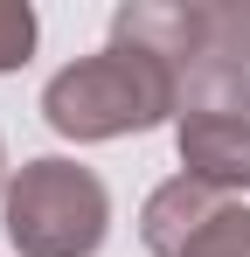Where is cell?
Wrapping results in <instances>:
<instances>
[{"mask_svg":"<svg viewBox=\"0 0 250 257\" xmlns=\"http://www.w3.org/2000/svg\"><path fill=\"white\" fill-rule=\"evenodd\" d=\"M7 181H14V174H7V139H0V195H7Z\"/></svg>","mask_w":250,"mask_h":257,"instance_id":"9c48e42d","label":"cell"},{"mask_svg":"<svg viewBox=\"0 0 250 257\" xmlns=\"http://www.w3.org/2000/svg\"><path fill=\"white\" fill-rule=\"evenodd\" d=\"M181 257H250V209H243V202H229V209L215 215Z\"/></svg>","mask_w":250,"mask_h":257,"instance_id":"52a82bcc","label":"cell"},{"mask_svg":"<svg viewBox=\"0 0 250 257\" xmlns=\"http://www.w3.org/2000/svg\"><path fill=\"white\" fill-rule=\"evenodd\" d=\"M7 243L21 257H97L111 236V195L77 160H28L0 195Z\"/></svg>","mask_w":250,"mask_h":257,"instance_id":"7a4b0ae2","label":"cell"},{"mask_svg":"<svg viewBox=\"0 0 250 257\" xmlns=\"http://www.w3.org/2000/svg\"><path fill=\"white\" fill-rule=\"evenodd\" d=\"M181 111V70L146 56V49L104 42L97 56H77L70 70H56L42 90V118L63 139H125V132H153L160 118Z\"/></svg>","mask_w":250,"mask_h":257,"instance_id":"6da1fadb","label":"cell"},{"mask_svg":"<svg viewBox=\"0 0 250 257\" xmlns=\"http://www.w3.org/2000/svg\"><path fill=\"white\" fill-rule=\"evenodd\" d=\"M181 174L202 181L215 195H243L250 188V118H174Z\"/></svg>","mask_w":250,"mask_h":257,"instance_id":"277c9868","label":"cell"},{"mask_svg":"<svg viewBox=\"0 0 250 257\" xmlns=\"http://www.w3.org/2000/svg\"><path fill=\"white\" fill-rule=\"evenodd\" d=\"M174 118H250V63L202 56L195 70H181V111Z\"/></svg>","mask_w":250,"mask_h":257,"instance_id":"8992f818","label":"cell"},{"mask_svg":"<svg viewBox=\"0 0 250 257\" xmlns=\"http://www.w3.org/2000/svg\"><path fill=\"white\" fill-rule=\"evenodd\" d=\"M35 56V7L28 0H0V77L21 70Z\"/></svg>","mask_w":250,"mask_h":257,"instance_id":"ba28073f","label":"cell"},{"mask_svg":"<svg viewBox=\"0 0 250 257\" xmlns=\"http://www.w3.org/2000/svg\"><path fill=\"white\" fill-rule=\"evenodd\" d=\"M222 209H229V195H215V188H202V181L174 174V181H160V188L146 195V209H139V243H146L153 257H181Z\"/></svg>","mask_w":250,"mask_h":257,"instance_id":"5b68a950","label":"cell"},{"mask_svg":"<svg viewBox=\"0 0 250 257\" xmlns=\"http://www.w3.org/2000/svg\"><path fill=\"white\" fill-rule=\"evenodd\" d=\"M111 42L146 49L174 70H195L202 56H215V28H208V0H132L111 14Z\"/></svg>","mask_w":250,"mask_h":257,"instance_id":"3957f363","label":"cell"}]
</instances>
